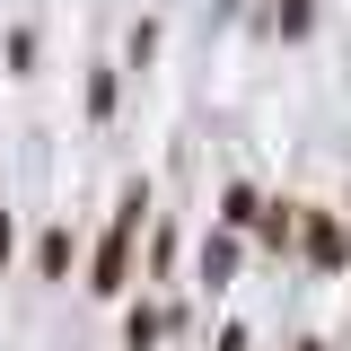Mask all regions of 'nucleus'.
Listing matches in <instances>:
<instances>
[{"label":"nucleus","instance_id":"obj_2","mask_svg":"<svg viewBox=\"0 0 351 351\" xmlns=\"http://www.w3.org/2000/svg\"><path fill=\"white\" fill-rule=\"evenodd\" d=\"M299 255H307V272H343V263H351V228H343V211L299 202Z\"/></svg>","mask_w":351,"mask_h":351},{"label":"nucleus","instance_id":"obj_7","mask_svg":"<svg viewBox=\"0 0 351 351\" xmlns=\"http://www.w3.org/2000/svg\"><path fill=\"white\" fill-rule=\"evenodd\" d=\"M255 211H263L255 184H228V193H219V228H255Z\"/></svg>","mask_w":351,"mask_h":351},{"label":"nucleus","instance_id":"obj_9","mask_svg":"<svg viewBox=\"0 0 351 351\" xmlns=\"http://www.w3.org/2000/svg\"><path fill=\"white\" fill-rule=\"evenodd\" d=\"M307 18H316V0H281V9H272V27H281V36H307Z\"/></svg>","mask_w":351,"mask_h":351},{"label":"nucleus","instance_id":"obj_8","mask_svg":"<svg viewBox=\"0 0 351 351\" xmlns=\"http://www.w3.org/2000/svg\"><path fill=\"white\" fill-rule=\"evenodd\" d=\"M228 272H237V246H228V237H211V246H202V281H211V290H219Z\"/></svg>","mask_w":351,"mask_h":351},{"label":"nucleus","instance_id":"obj_5","mask_svg":"<svg viewBox=\"0 0 351 351\" xmlns=\"http://www.w3.org/2000/svg\"><path fill=\"white\" fill-rule=\"evenodd\" d=\"M158 334H167V307H149V299H141V307L123 316V351H158Z\"/></svg>","mask_w":351,"mask_h":351},{"label":"nucleus","instance_id":"obj_1","mask_svg":"<svg viewBox=\"0 0 351 351\" xmlns=\"http://www.w3.org/2000/svg\"><path fill=\"white\" fill-rule=\"evenodd\" d=\"M141 219H149V184H123V202H114L97 255H88V290H97V299H123L132 290V237H141Z\"/></svg>","mask_w":351,"mask_h":351},{"label":"nucleus","instance_id":"obj_10","mask_svg":"<svg viewBox=\"0 0 351 351\" xmlns=\"http://www.w3.org/2000/svg\"><path fill=\"white\" fill-rule=\"evenodd\" d=\"M9 255H18V219L0 211V263H9Z\"/></svg>","mask_w":351,"mask_h":351},{"label":"nucleus","instance_id":"obj_3","mask_svg":"<svg viewBox=\"0 0 351 351\" xmlns=\"http://www.w3.org/2000/svg\"><path fill=\"white\" fill-rule=\"evenodd\" d=\"M255 237L272 246V255H290V246H299V202H263V211H255Z\"/></svg>","mask_w":351,"mask_h":351},{"label":"nucleus","instance_id":"obj_11","mask_svg":"<svg viewBox=\"0 0 351 351\" xmlns=\"http://www.w3.org/2000/svg\"><path fill=\"white\" fill-rule=\"evenodd\" d=\"M211 351H246V325H228V334H219V343Z\"/></svg>","mask_w":351,"mask_h":351},{"label":"nucleus","instance_id":"obj_6","mask_svg":"<svg viewBox=\"0 0 351 351\" xmlns=\"http://www.w3.org/2000/svg\"><path fill=\"white\" fill-rule=\"evenodd\" d=\"M114 97H123L114 62H97V71H88V123H106V114H114Z\"/></svg>","mask_w":351,"mask_h":351},{"label":"nucleus","instance_id":"obj_12","mask_svg":"<svg viewBox=\"0 0 351 351\" xmlns=\"http://www.w3.org/2000/svg\"><path fill=\"white\" fill-rule=\"evenodd\" d=\"M299 351H325V343H299Z\"/></svg>","mask_w":351,"mask_h":351},{"label":"nucleus","instance_id":"obj_4","mask_svg":"<svg viewBox=\"0 0 351 351\" xmlns=\"http://www.w3.org/2000/svg\"><path fill=\"white\" fill-rule=\"evenodd\" d=\"M71 255H80L71 228H44V237H36V281H71Z\"/></svg>","mask_w":351,"mask_h":351}]
</instances>
